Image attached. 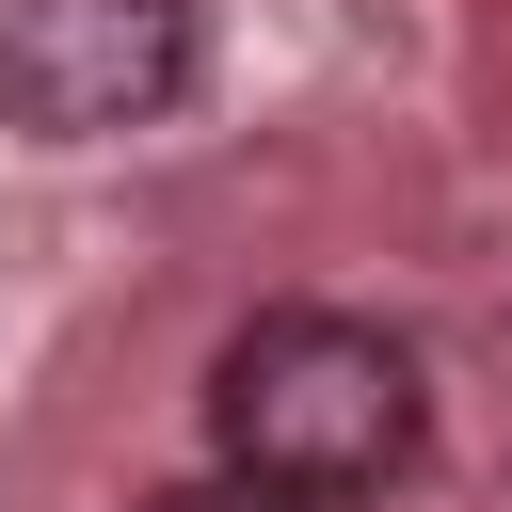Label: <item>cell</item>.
<instances>
[{
	"mask_svg": "<svg viewBox=\"0 0 512 512\" xmlns=\"http://www.w3.org/2000/svg\"><path fill=\"white\" fill-rule=\"evenodd\" d=\"M416 432H432V384H416V352H400L384 320H352V304H272V320H240L224 368H208V448H224V480L304 496V512L384 496V480L416 464Z\"/></svg>",
	"mask_w": 512,
	"mask_h": 512,
	"instance_id": "obj_1",
	"label": "cell"
},
{
	"mask_svg": "<svg viewBox=\"0 0 512 512\" xmlns=\"http://www.w3.org/2000/svg\"><path fill=\"white\" fill-rule=\"evenodd\" d=\"M192 96V0H0V128L112 144Z\"/></svg>",
	"mask_w": 512,
	"mask_h": 512,
	"instance_id": "obj_2",
	"label": "cell"
},
{
	"mask_svg": "<svg viewBox=\"0 0 512 512\" xmlns=\"http://www.w3.org/2000/svg\"><path fill=\"white\" fill-rule=\"evenodd\" d=\"M144 512H304V496H256V480H176V496H144Z\"/></svg>",
	"mask_w": 512,
	"mask_h": 512,
	"instance_id": "obj_3",
	"label": "cell"
}]
</instances>
